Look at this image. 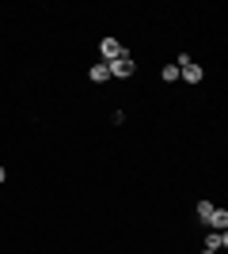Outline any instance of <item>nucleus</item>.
Returning <instances> with one entry per match:
<instances>
[{
    "label": "nucleus",
    "mask_w": 228,
    "mask_h": 254,
    "mask_svg": "<svg viewBox=\"0 0 228 254\" xmlns=\"http://www.w3.org/2000/svg\"><path fill=\"white\" fill-rule=\"evenodd\" d=\"M110 68V80H130L133 72H137V61H133L130 53H122V57H114V61L107 64Z\"/></svg>",
    "instance_id": "nucleus-1"
},
{
    "label": "nucleus",
    "mask_w": 228,
    "mask_h": 254,
    "mask_svg": "<svg viewBox=\"0 0 228 254\" xmlns=\"http://www.w3.org/2000/svg\"><path fill=\"white\" fill-rule=\"evenodd\" d=\"M99 53H103V61H114V57H122V53H130V50H126V46H122L118 42V38H103V42H99Z\"/></svg>",
    "instance_id": "nucleus-2"
},
{
    "label": "nucleus",
    "mask_w": 228,
    "mask_h": 254,
    "mask_svg": "<svg viewBox=\"0 0 228 254\" xmlns=\"http://www.w3.org/2000/svg\"><path fill=\"white\" fill-rule=\"evenodd\" d=\"M202 64H194V61H186L183 68H179V80H186V84H202Z\"/></svg>",
    "instance_id": "nucleus-3"
},
{
    "label": "nucleus",
    "mask_w": 228,
    "mask_h": 254,
    "mask_svg": "<svg viewBox=\"0 0 228 254\" xmlns=\"http://www.w3.org/2000/svg\"><path fill=\"white\" fill-rule=\"evenodd\" d=\"M87 80H91V84H107V80H110L107 61H95V64H91V68H87Z\"/></svg>",
    "instance_id": "nucleus-4"
},
{
    "label": "nucleus",
    "mask_w": 228,
    "mask_h": 254,
    "mask_svg": "<svg viewBox=\"0 0 228 254\" xmlns=\"http://www.w3.org/2000/svg\"><path fill=\"white\" fill-rule=\"evenodd\" d=\"M206 224L213 228V232H228V209H213Z\"/></svg>",
    "instance_id": "nucleus-5"
},
{
    "label": "nucleus",
    "mask_w": 228,
    "mask_h": 254,
    "mask_svg": "<svg viewBox=\"0 0 228 254\" xmlns=\"http://www.w3.org/2000/svg\"><path fill=\"white\" fill-rule=\"evenodd\" d=\"M228 247V232H213L209 228V235H206V251H225Z\"/></svg>",
    "instance_id": "nucleus-6"
},
{
    "label": "nucleus",
    "mask_w": 228,
    "mask_h": 254,
    "mask_svg": "<svg viewBox=\"0 0 228 254\" xmlns=\"http://www.w3.org/2000/svg\"><path fill=\"white\" fill-rule=\"evenodd\" d=\"M213 209H217L213 201H198V205H194V216H198L202 224H206V220H209V212H213Z\"/></svg>",
    "instance_id": "nucleus-7"
},
{
    "label": "nucleus",
    "mask_w": 228,
    "mask_h": 254,
    "mask_svg": "<svg viewBox=\"0 0 228 254\" xmlns=\"http://www.w3.org/2000/svg\"><path fill=\"white\" fill-rule=\"evenodd\" d=\"M160 80H163V84H175V80H179V64H163V68H160Z\"/></svg>",
    "instance_id": "nucleus-8"
},
{
    "label": "nucleus",
    "mask_w": 228,
    "mask_h": 254,
    "mask_svg": "<svg viewBox=\"0 0 228 254\" xmlns=\"http://www.w3.org/2000/svg\"><path fill=\"white\" fill-rule=\"evenodd\" d=\"M0 182H8V167L4 163H0Z\"/></svg>",
    "instance_id": "nucleus-9"
},
{
    "label": "nucleus",
    "mask_w": 228,
    "mask_h": 254,
    "mask_svg": "<svg viewBox=\"0 0 228 254\" xmlns=\"http://www.w3.org/2000/svg\"><path fill=\"white\" fill-rule=\"evenodd\" d=\"M202 254H217V251H202Z\"/></svg>",
    "instance_id": "nucleus-10"
}]
</instances>
